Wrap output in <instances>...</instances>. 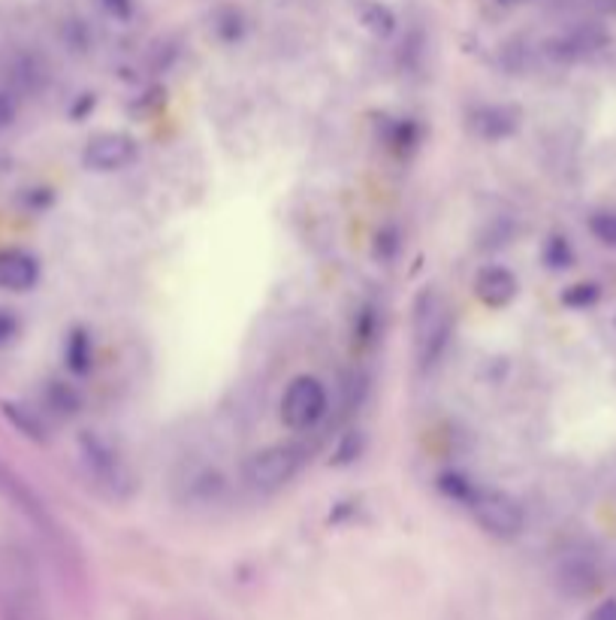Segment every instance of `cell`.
<instances>
[{
  "label": "cell",
  "instance_id": "obj_1",
  "mask_svg": "<svg viewBox=\"0 0 616 620\" xmlns=\"http://www.w3.org/2000/svg\"><path fill=\"white\" fill-rule=\"evenodd\" d=\"M414 336H417V357L423 367H429L445 351L450 322L442 297L435 291H423L417 300V315H414Z\"/></svg>",
  "mask_w": 616,
  "mask_h": 620
},
{
  "label": "cell",
  "instance_id": "obj_2",
  "mask_svg": "<svg viewBox=\"0 0 616 620\" xmlns=\"http://www.w3.org/2000/svg\"><path fill=\"white\" fill-rule=\"evenodd\" d=\"M302 466V451L297 445H269V449L254 451L245 463V479L261 487V491H275L287 484Z\"/></svg>",
  "mask_w": 616,
  "mask_h": 620
},
{
  "label": "cell",
  "instance_id": "obj_3",
  "mask_svg": "<svg viewBox=\"0 0 616 620\" xmlns=\"http://www.w3.org/2000/svg\"><path fill=\"white\" fill-rule=\"evenodd\" d=\"M79 445L85 466H88V472L97 479L100 487H106L113 496L130 494L134 479H130V472H127L125 460L115 454V449L106 439H100L97 433H85V437L79 439Z\"/></svg>",
  "mask_w": 616,
  "mask_h": 620
},
{
  "label": "cell",
  "instance_id": "obj_4",
  "mask_svg": "<svg viewBox=\"0 0 616 620\" xmlns=\"http://www.w3.org/2000/svg\"><path fill=\"white\" fill-rule=\"evenodd\" d=\"M327 414V388L315 376H299L285 391L282 400V418L290 430H311Z\"/></svg>",
  "mask_w": 616,
  "mask_h": 620
},
{
  "label": "cell",
  "instance_id": "obj_5",
  "mask_svg": "<svg viewBox=\"0 0 616 620\" xmlns=\"http://www.w3.org/2000/svg\"><path fill=\"white\" fill-rule=\"evenodd\" d=\"M471 515L478 517V524L490 536L499 539H513L523 529V508L520 503L508 494L499 491H478V496L471 500Z\"/></svg>",
  "mask_w": 616,
  "mask_h": 620
},
{
  "label": "cell",
  "instance_id": "obj_6",
  "mask_svg": "<svg viewBox=\"0 0 616 620\" xmlns=\"http://www.w3.org/2000/svg\"><path fill=\"white\" fill-rule=\"evenodd\" d=\"M139 146L137 139L127 134H100L94 137L85 151H82V164L94 172H115L125 170L137 161Z\"/></svg>",
  "mask_w": 616,
  "mask_h": 620
},
{
  "label": "cell",
  "instance_id": "obj_7",
  "mask_svg": "<svg viewBox=\"0 0 616 620\" xmlns=\"http://www.w3.org/2000/svg\"><path fill=\"white\" fill-rule=\"evenodd\" d=\"M0 496H7L12 506L19 508L28 521H34L36 527L43 529V533H55V524H52V517H49L46 506L36 500V494L22 482V479H15L3 463H0Z\"/></svg>",
  "mask_w": 616,
  "mask_h": 620
},
{
  "label": "cell",
  "instance_id": "obj_8",
  "mask_svg": "<svg viewBox=\"0 0 616 620\" xmlns=\"http://www.w3.org/2000/svg\"><path fill=\"white\" fill-rule=\"evenodd\" d=\"M40 282V264L34 254L22 252V249H7L0 252V287L3 291H31Z\"/></svg>",
  "mask_w": 616,
  "mask_h": 620
},
{
  "label": "cell",
  "instance_id": "obj_9",
  "mask_svg": "<svg viewBox=\"0 0 616 620\" xmlns=\"http://www.w3.org/2000/svg\"><path fill=\"white\" fill-rule=\"evenodd\" d=\"M475 294L480 297V303H487L492 309H502L517 297V279L508 266H487L475 279Z\"/></svg>",
  "mask_w": 616,
  "mask_h": 620
},
{
  "label": "cell",
  "instance_id": "obj_10",
  "mask_svg": "<svg viewBox=\"0 0 616 620\" xmlns=\"http://www.w3.org/2000/svg\"><path fill=\"white\" fill-rule=\"evenodd\" d=\"M517 127V115L505 106H484L475 113V130L484 139H502Z\"/></svg>",
  "mask_w": 616,
  "mask_h": 620
},
{
  "label": "cell",
  "instance_id": "obj_11",
  "mask_svg": "<svg viewBox=\"0 0 616 620\" xmlns=\"http://www.w3.org/2000/svg\"><path fill=\"white\" fill-rule=\"evenodd\" d=\"M560 585L571 597H586L598 585V569L593 564H586V560H571V564L562 566Z\"/></svg>",
  "mask_w": 616,
  "mask_h": 620
},
{
  "label": "cell",
  "instance_id": "obj_12",
  "mask_svg": "<svg viewBox=\"0 0 616 620\" xmlns=\"http://www.w3.org/2000/svg\"><path fill=\"white\" fill-rule=\"evenodd\" d=\"M357 15H360L363 28H369L375 36H390L396 31V15H393V10H390L387 3H381V0H363V3L357 7Z\"/></svg>",
  "mask_w": 616,
  "mask_h": 620
},
{
  "label": "cell",
  "instance_id": "obj_13",
  "mask_svg": "<svg viewBox=\"0 0 616 620\" xmlns=\"http://www.w3.org/2000/svg\"><path fill=\"white\" fill-rule=\"evenodd\" d=\"M64 357H67V367L76 372V376H85L94 364V348H92V336L85 330H76L70 334L67 345H64Z\"/></svg>",
  "mask_w": 616,
  "mask_h": 620
},
{
  "label": "cell",
  "instance_id": "obj_14",
  "mask_svg": "<svg viewBox=\"0 0 616 620\" xmlns=\"http://www.w3.org/2000/svg\"><path fill=\"white\" fill-rule=\"evenodd\" d=\"M602 300V287L595 285V282H577V285H571L565 294H562V303L569 306V309H590Z\"/></svg>",
  "mask_w": 616,
  "mask_h": 620
},
{
  "label": "cell",
  "instance_id": "obj_15",
  "mask_svg": "<svg viewBox=\"0 0 616 620\" xmlns=\"http://www.w3.org/2000/svg\"><path fill=\"white\" fill-rule=\"evenodd\" d=\"M438 484H442V491L447 496H454L457 503H466V506H471V500L478 496V487L468 482L466 475H459V472H445Z\"/></svg>",
  "mask_w": 616,
  "mask_h": 620
},
{
  "label": "cell",
  "instance_id": "obj_16",
  "mask_svg": "<svg viewBox=\"0 0 616 620\" xmlns=\"http://www.w3.org/2000/svg\"><path fill=\"white\" fill-rule=\"evenodd\" d=\"M544 261L553 270H565V266L574 264V252H571L569 240L565 237H550L548 245H544Z\"/></svg>",
  "mask_w": 616,
  "mask_h": 620
},
{
  "label": "cell",
  "instance_id": "obj_17",
  "mask_svg": "<svg viewBox=\"0 0 616 620\" xmlns=\"http://www.w3.org/2000/svg\"><path fill=\"white\" fill-rule=\"evenodd\" d=\"M590 230H593L595 240L605 242V245H614L616 249V212L614 209H602V212H595L593 219H590Z\"/></svg>",
  "mask_w": 616,
  "mask_h": 620
},
{
  "label": "cell",
  "instance_id": "obj_18",
  "mask_svg": "<svg viewBox=\"0 0 616 620\" xmlns=\"http://www.w3.org/2000/svg\"><path fill=\"white\" fill-rule=\"evenodd\" d=\"M3 412L10 414L12 421H15V427H22L24 437L43 439V424H40V421H36L34 414L28 412V409H22V406H3Z\"/></svg>",
  "mask_w": 616,
  "mask_h": 620
},
{
  "label": "cell",
  "instance_id": "obj_19",
  "mask_svg": "<svg viewBox=\"0 0 616 620\" xmlns=\"http://www.w3.org/2000/svg\"><path fill=\"white\" fill-rule=\"evenodd\" d=\"M49 402H52V409H57L61 414H73L79 409V397L70 391L67 385H55L52 393H49Z\"/></svg>",
  "mask_w": 616,
  "mask_h": 620
},
{
  "label": "cell",
  "instance_id": "obj_20",
  "mask_svg": "<svg viewBox=\"0 0 616 620\" xmlns=\"http://www.w3.org/2000/svg\"><path fill=\"white\" fill-rule=\"evenodd\" d=\"M19 334V322L12 318L10 312H3L0 309V345L3 343H10L12 336Z\"/></svg>",
  "mask_w": 616,
  "mask_h": 620
},
{
  "label": "cell",
  "instance_id": "obj_21",
  "mask_svg": "<svg viewBox=\"0 0 616 620\" xmlns=\"http://www.w3.org/2000/svg\"><path fill=\"white\" fill-rule=\"evenodd\" d=\"M586 620H616V599H605V602H598V606L590 611V618Z\"/></svg>",
  "mask_w": 616,
  "mask_h": 620
},
{
  "label": "cell",
  "instance_id": "obj_22",
  "mask_svg": "<svg viewBox=\"0 0 616 620\" xmlns=\"http://www.w3.org/2000/svg\"><path fill=\"white\" fill-rule=\"evenodd\" d=\"M12 118H15V104H12V97L0 94V130L12 125Z\"/></svg>",
  "mask_w": 616,
  "mask_h": 620
},
{
  "label": "cell",
  "instance_id": "obj_23",
  "mask_svg": "<svg viewBox=\"0 0 616 620\" xmlns=\"http://www.w3.org/2000/svg\"><path fill=\"white\" fill-rule=\"evenodd\" d=\"M106 7L113 12H118V15H127V12H130V0H106Z\"/></svg>",
  "mask_w": 616,
  "mask_h": 620
}]
</instances>
